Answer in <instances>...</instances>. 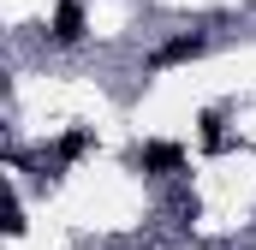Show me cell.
Returning <instances> with one entry per match:
<instances>
[{
    "mask_svg": "<svg viewBox=\"0 0 256 250\" xmlns=\"http://www.w3.org/2000/svg\"><path fill=\"white\" fill-rule=\"evenodd\" d=\"M185 143H167V137H149V143H137L131 149V167L137 173H149V179H173V173H185Z\"/></svg>",
    "mask_w": 256,
    "mask_h": 250,
    "instance_id": "1",
    "label": "cell"
},
{
    "mask_svg": "<svg viewBox=\"0 0 256 250\" xmlns=\"http://www.w3.org/2000/svg\"><path fill=\"white\" fill-rule=\"evenodd\" d=\"M208 54V36L202 30H179V36H167L155 54H149V72H167V66H191Z\"/></svg>",
    "mask_w": 256,
    "mask_h": 250,
    "instance_id": "2",
    "label": "cell"
},
{
    "mask_svg": "<svg viewBox=\"0 0 256 250\" xmlns=\"http://www.w3.org/2000/svg\"><path fill=\"white\" fill-rule=\"evenodd\" d=\"M84 36H90V12H84V0H60L54 18H48V42H54V48H78Z\"/></svg>",
    "mask_w": 256,
    "mask_h": 250,
    "instance_id": "3",
    "label": "cell"
},
{
    "mask_svg": "<svg viewBox=\"0 0 256 250\" xmlns=\"http://www.w3.org/2000/svg\"><path fill=\"white\" fill-rule=\"evenodd\" d=\"M196 125H202V143H208V149H220V143H226V131H220V108H208Z\"/></svg>",
    "mask_w": 256,
    "mask_h": 250,
    "instance_id": "4",
    "label": "cell"
},
{
    "mask_svg": "<svg viewBox=\"0 0 256 250\" xmlns=\"http://www.w3.org/2000/svg\"><path fill=\"white\" fill-rule=\"evenodd\" d=\"M90 143H96V131H66V137H60V155L72 161V155H84Z\"/></svg>",
    "mask_w": 256,
    "mask_h": 250,
    "instance_id": "5",
    "label": "cell"
}]
</instances>
